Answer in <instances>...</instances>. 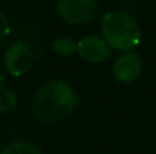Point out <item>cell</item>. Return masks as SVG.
I'll use <instances>...</instances> for the list:
<instances>
[{
	"label": "cell",
	"mask_w": 156,
	"mask_h": 154,
	"mask_svg": "<svg viewBox=\"0 0 156 154\" xmlns=\"http://www.w3.org/2000/svg\"><path fill=\"white\" fill-rule=\"evenodd\" d=\"M78 95L74 87L65 81H49L40 86L33 97V113L43 123L65 120L74 112Z\"/></svg>",
	"instance_id": "cell-1"
},
{
	"label": "cell",
	"mask_w": 156,
	"mask_h": 154,
	"mask_svg": "<svg viewBox=\"0 0 156 154\" xmlns=\"http://www.w3.org/2000/svg\"><path fill=\"white\" fill-rule=\"evenodd\" d=\"M103 38L111 49L118 52H130L138 45L141 29L130 14L110 11L101 19Z\"/></svg>",
	"instance_id": "cell-2"
},
{
	"label": "cell",
	"mask_w": 156,
	"mask_h": 154,
	"mask_svg": "<svg viewBox=\"0 0 156 154\" xmlns=\"http://www.w3.org/2000/svg\"><path fill=\"white\" fill-rule=\"evenodd\" d=\"M58 14L65 22L80 25L89 22L97 10L96 0H58Z\"/></svg>",
	"instance_id": "cell-3"
},
{
	"label": "cell",
	"mask_w": 156,
	"mask_h": 154,
	"mask_svg": "<svg viewBox=\"0 0 156 154\" xmlns=\"http://www.w3.org/2000/svg\"><path fill=\"white\" fill-rule=\"evenodd\" d=\"M33 63L32 48L23 41L11 44L4 53V67L12 76H22L30 70Z\"/></svg>",
	"instance_id": "cell-4"
},
{
	"label": "cell",
	"mask_w": 156,
	"mask_h": 154,
	"mask_svg": "<svg viewBox=\"0 0 156 154\" xmlns=\"http://www.w3.org/2000/svg\"><path fill=\"white\" fill-rule=\"evenodd\" d=\"M77 53L86 63L97 64L110 59L112 52L104 38L99 35H86L78 41Z\"/></svg>",
	"instance_id": "cell-5"
},
{
	"label": "cell",
	"mask_w": 156,
	"mask_h": 154,
	"mask_svg": "<svg viewBox=\"0 0 156 154\" xmlns=\"http://www.w3.org/2000/svg\"><path fill=\"white\" fill-rule=\"evenodd\" d=\"M143 71V63L137 53L126 52L115 59L112 64V74L121 83H133L137 81Z\"/></svg>",
	"instance_id": "cell-6"
},
{
	"label": "cell",
	"mask_w": 156,
	"mask_h": 154,
	"mask_svg": "<svg viewBox=\"0 0 156 154\" xmlns=\"http://www.w3.org/2000/svg\"><path fill=\"white\" fill-rule=\"evenodd\" d=\"M52 48L59 56H71L78 51V42L69 35H62L54 41Z\"/></svg>",
	"instance_id": "cell-7"
},
{
	"label": "cell",
	"mask_w": 156,
	"mask_h": 154,
	"mask_svg": "<svg viewBox=\"0 0 156 154\" xmlns=\"http://www.w3.org/2000/svg\"><path fill=\"white\" fill-rule=\"evenodd\" d=\"M0 154H44L37 146L23 141H15L7 145Z\"/></svg>",
	"instance_id": "cell-8"
},
{
	"label": "cell",
	"mask_w": 156,
	"mask_h": 154,
	"mask_svg": "<svg viewBox=\"0 0 156 154\" xmlns=\"http://www.w3.org/2000/svg\"><path fill=\"white\" fill-rule=\"evenodd\" d=\"M16 106V95L14 92L0 86V113L8 112Z\"/></svg>",
	"instance_id": "cell-9"
},
{
	"label": "cell",
	"mask_w": 156,
	"mask_h": 154,
	"mask_svg": "<svg viewBox=\"0 0 156 154\" xmlns=\"http://www.w3.org/2000/svg\"><path fill=\"white\" fill-rule=\"evenodd\" d=\"M10 22H8L7 16L0 11V44H3L7 37L10 35Z\"/></svg>",
	"instance_id": "cell-10"
}]
</instances>
